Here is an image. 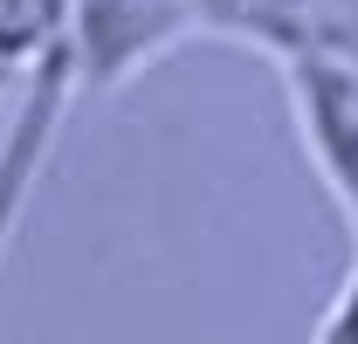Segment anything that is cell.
<instances>
[{
    "label": "cell",
    "instance_id": "6da1fadb",
    "mask_svg": "<svg viewBox=\"0 0 358 344\" xmlns=\"http://www.w3.org/2000/svg\"><path fill=\"white\" fill-rule=\"evenodd\" d=\"M282 76L317 172L358 227V42H303L296 55H282Z\"/></svg>",
    "mask_w": 358,
    "mask_h": 344
},
{
    "label": "cell",
    "instance_id": "7a4b0ae2",
    "mask_svg": "<svg viewBox=\"0 0 358 344\" xmlns=\"http://www.w3.org/2000/svg\"><path fill=\"white\" fill-rule=\"evenodd\" d=\"M186 35H193V21L179 0H69L62 55L83 83L110 89V83H131L145 62H159Z\"/></svg>",
    "mask_w": 358,
    "mask_h": 344
}]
</instances>
